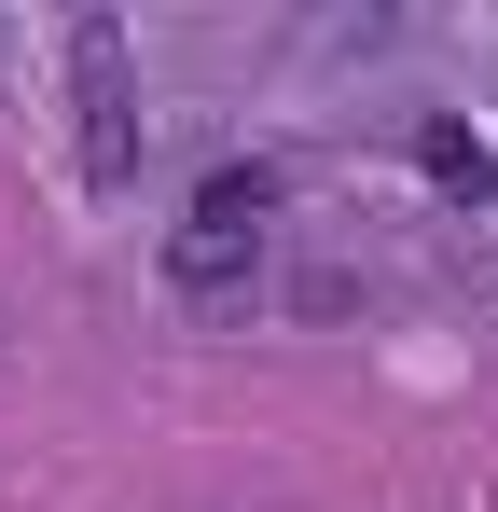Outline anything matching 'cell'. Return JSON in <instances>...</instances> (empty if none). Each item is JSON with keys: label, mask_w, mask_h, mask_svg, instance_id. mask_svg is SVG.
I'll return each instance as SVG.
<instances>
[{"label": "cell", "mask_w": 498, "mask_h": 512, "mask_svg": "<svg viewBox=\"0 0 498 512\" xmlns=\"http://www.w3.org/2000/svg\"><path fill=\"white\" fill-rule=\"evenodd\" d=\"M70 111H83V180L125 194L139 180V70H125L111 14H70Z\"/></svg>", "instance_id": "2"}, {"label": "cell", "mask_w": 498, "mask_h": 512, "mask_svg": "<svg viewBox=\"0 0 498 512\" xmlns=\"http://www.w3.org/2000/svg\"><path fill=\"white\" fill-rule=\"evenodd\" d=\"M415 167L443 180V194H498V153H485V139H471V125H443V111L415 125Z\"/></svg>", "instance_id": "3"}, {"label": "cell", "mask_w": 498, "mask_h": 512, "mask_svg": "<svg viewBox=\"0 0 498 512\" xmlns=\"http://www.w3.org/2000/svg\"><path fill=\"white\" fill-rule=\"evenodd\" d=\"M277 194H291L277 167H208V194H194V222L166 236V277H180L194 305H222V291H249V263H263V222H277Z\"/></svg>", "instance_id": "1"}]
</instances>
